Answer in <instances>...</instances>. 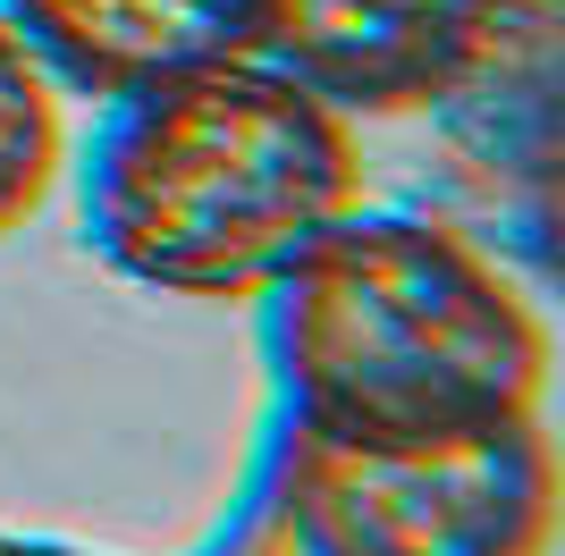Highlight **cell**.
I'll use <instances>...</instances> for the list:
<instances>
[{"instance_id": "1", "label": "cell", "mask_w": 565, "mask_h": 556, "mask_svg": "<svg viewBox=\"0 0 565 556\" xmlns=\"http://www.w3.org/2000/svg\"><path fill=\"white\" fill-rule=\"evenodd\" d=\"M254 312L270 414L321 439H439L515 421L541 414L557 371L541 287L439 203H354L262 287Z\"/></svg>"}, {"instance_id": "2", "label": "cell", "mask_w": 565, "mask_h": 556, "mask_svg": "<svg viewBox=\"0 0 565 556\" xmlns=\"http://www.w3.org/2000/svg\"><path fill=\"white\" fill-rule=\"evenodd\" d=\"M85 245L178 303H254L363 203V143L279 60H212L102 101L85 152Z\"/></svg>"}, {"instance_id": "3", "label": "cell", "mask_w": 565, "mask_h": 556, "mask_svg": "<svg viewBox=\"0 0 565 556\" xmlns=\"http://www.w3.org/2000/svg\"><path fill=\"white\" fill-rule=\"evenodd\" d=\"M254 506L279 556H548L565 463L541 414L439 439H321L270 414Z\"/></svg>"}, {"instance_id": "4", "label": "cell", "mask_w": 565, "mask_h": 556, "mask_svg": "<svg viewBox=\"0 0 565 556\" xmlns=\"http://www.w3.org/2000/svg\"><path fill=\"white\" fill-rule=\"evenodd\" d=\"M557 25L565 0H481L472 43L456 76L430 101L439 152L456 169V211L490 254H507L523 278L548 270V228H557Z\"/></svg>"}, {"instance_id": "5", "label": "cell", "mask_w": 565, "mask_h": 556, "mask_svg": "<svg viewBox=\"0 0 565 556\" xmlns=\"http://www.w3.org/2000/svg\"><path fill=\"white\" fill-rule=\"evenodd\" d=\"M481 0H262V60L347 118H414L439 101Z\"/></svg>"}, {"instance_id": "6", "label": "cell", "mask_w": 565, "mask_h": 556, "mask_svg": "<svg viewBox=\"0 0 565 556\" xmlns=\"http://www.w3.org/2000/svg\"><path fill=\"white\" fill-rule=\"evenodd\" d=\"M0 9L76 101H118L152 76L262 51V0H0Z\"/></svg>"}, {"instance_id": "7", "label": "cell", "mask_w": 565, "mask_h": 556, "mask_svg": "<svg viewBox=\"0 0 565 556\" xmlns=\"http://www.w3.org/2000/svg\"><path fill=\"white\" fill-rule=\"evenodd\" d=\"M60 101H68L60 76L34 60L18 18L0 9V236H18L43 211L51 178L68 161V110Z\"/></svg>"}]
</instances>
